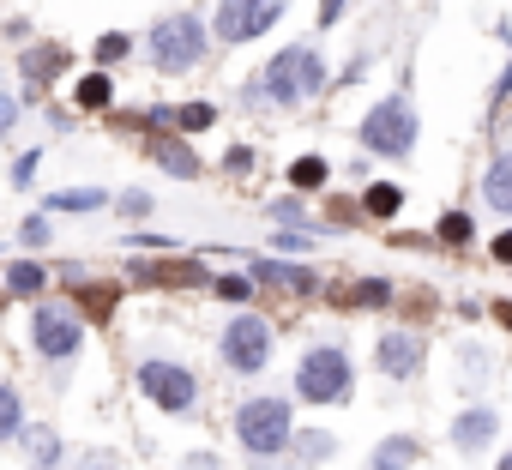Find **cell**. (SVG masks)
Listing matches in <instances>:
<instances>
[{
  "instance_id": "39",
  "label": "cell",
  "mask_w": 512,
  "mask_h": 470,
  "mask_svg": "<svg viewBox=\"0 0 512 470\" xmlns=\"http://www.w3.org/2000/svg\"><path fill=\"white\" fill-rule=\"evenodd\" d=\"M338 7H344V0H326V13H320V25H332V19H338Z\"/></svg>"
},
{
  "instance_id": "40",
  "label": "cell",
  "mask_w": 512,
  "mask_h": 470,
  "mask_svg": "<svg viewBox=\"0 0 512 470\" xmlns=\"http://www.w3.org/2000/svg\"><path fill=\"white\" fill-rule=\"evenodd\" d=\"M494 470H512V452H506V458H500V464H494Z\"/></svg>"
},
{
  "instance_id": "35",
  "label": "cell",
  "mask_w": 512,
  "mask_h": 470,
  "mask_svg": "<svg viewBox=\"0 0 512 470\" xmlns=\"http://www.w3.org/2000/svg\"><path fill=\"white\" fill-rule=\"evenodd\" d=\"M272 217H278V223H302V205H296V199H278Z\"/></svg>"
},
{
  "instance_id": "33",
  "label": "cell",
  "mask_w": 512,
  "mask_h": 470,
  "mask_svg": "<svg viewBox=\"0 0 512 470\" xmlns=\"http://www.w3.org/2000/svg\"><path fill=\"white\" fill-rule=\"evenodd\" d=\"M217 290H223V296H229V302H241V296H247V290H253V278H217Z\"/></svg>"
},
{
  "instance_id": "31",
  "label": "cell",
  "mask_w": 512,
  "mask_h": 470,
  "mask_svg": "<svg viewBox=\"0 0 512 470\" xmlns=\"http://www.w3.org/2000/svg\"><path fill=\"white\" fill-rule=\"evenodd\" d=\"M145 211H151V193H139V187L121 193V217H145Z\"/></svg>"
},
{
  "instance_id": "41",
  "label": "cell",
  "mask_w": 512,
  "mask_h": 470,
  "mask_svg": "<svg viewBox=\"0 0 512 470\" xmlns=\"http://www.w3.org/2000/svg\"><path fill=\"white\" fill-rule=\"evenodd\" d=\"M31 470H61V464H31Z\"/></svg>"
},
{
  "instance_id": "22",
  "label": "cell",
  "mask_w": 512,
  "mask_h": 470,
  "mask_svg": "<svg viewBox=\"0 0 512 470\" xmlns=\"http://www.w3.org/2000/svg\"><path fill=\"white\" fill-rule=\"evenodd\" d=\"M290 187H302V193L308 187H326V157H296L290 163Z\"/></svg>"
},
{
  "instance_id": "20",
  "label": "cell",
  "mask_w": 512,
  "mask_h": 470,
  "mask_svg": "<svg viewBox=\"0 0 512 470\" xmlns=\"http://www.w3.org/2000/svg\"><path fill=\"white\" fill-rule=\"evenodd\" d=\"M43 284H49V266H37V260H25V266L7 272V290H13V296H37Z\"/></svg>"
},
{
  "instance_id": "2",
  "label": "cell",
  "mask_w": 512,
  "mask_h": 470,
  "mask_svg": "<svg viewBox=\"0 0 512 470\" xmlns=\"http://www.w3.org/2000/svg\"><path fill=\"white\" fill-rule=\"evenodd\" d=\"M235 440L247 446L253 464H272V458L296 440V428H290V404H284V398H247V404L235 410Z\"/></svg>"
},
{
  "instance_id": "8",
  "label": "cell",
  "mask_w": 512,
  "mask_h": 470,
  "mask_svg": "<svg viewBox=\"0 0 512 470\" xmlns=\"http://www.w3.org/2000/svg\"><path fill=\"white\" fill-rule=\"evenodd\" d=\"M223 362H229L235 374H260V368L272 362V326H266L260 314H235V320L223 326Z\"/></svg>"
},
{
  "instance_id": "13",
  "label": "cell",
  "mask_w": 512,
  "mask_h": 470,
  "mask_svg": "<svg viewBox=\"0 0 512 470\" xmlns=\"http://www.w3.org/2000/svg\"><path fill=\"white\" fill-rule=\"evenodd\" d=\"M482 199H488V211H512V151H500V157L488 163V175H482Z\"/></svg>"
},
{
  "instance_id": "26",
  "label": "cell",
  "mask_w": 512,
  "mask_h": 470,
  "mask_svg": "<svg viewBox=\"0 0 512 470\" xmlns=\"http://www.w3.org/2000/svg\"><path fill=\"white\" fill-rule=\"evenodd\" d=\"M290 446H296V452H302V458H308V464H320V458H332V446H338V440H332V434H320V428H314V434H296V440H290Z\"/></svg>"
},
{
  "instance_id": "1",
  "label": "cell",
  "mask_w": 512,
  "mask_h": 470,
  "mask_svg": "<svg viewBox=\"0 0 512 470\" xmlns=\"http://www.w3.org/2000/svg\"><path fill=\"white\" fill-rule=\"evenodd\" d=\"M320 91H326V61H320V49H314V43H290V49L272 55L266 79L253 85L247 97H272L278 109H296V103H308V97H320Z\"/></svg>"
},
{
  "instance_id": "24",
  "label": "cell",
  "mask_w": 512,
  "mask_h": 470,
  "mask_svg": "<svg viewBox=\"0 0 512 470\" xmlns=\"http://www.w3.org/2000/svg\"><path fill=\"white\" fill-rule=\"evenodd\" d=\"M211 121H217L211 103H181V109H175V127H181V133H205Z\"/></svg>"
},
{
  "instance_id": "25",
  "label": "cell",
  "mask_w": 512,
  "mask_h": 470,
  "mask_svg": "<svg viewBox=\"0 0 512 470\" xmlns=\"http://www.w3.org/2000/svg\"><path fill=\"white\" fill-rule=\"evenodd\" d=\"M398 205H404V187H392V181H374V187H368V211H374V217H392Z\"/></svg>"
},
{
  "instance_id": "23",
  "label": "cell",
  "mask_w": 512,
  "mask_h": 470,
  "mask_svg": "<svg viewBox=\"0 0 512 470\" xmlns=\"http://www.w3.org/2000/svg\"><path fill=\"white\" fill-rule=\"evenodd\" d=\"M127 55H133V37H127V31L97 37V67H115V61H127Z\"/></svg>"
},
{
  "instance_id": "38",
  "label": "cell",
  "mask_w": 512,
  "mask_h": 470,
  "mask_svg": "<svg viewBox=\"0 0 512 470\" xmlns=\"http://www.w3.org/2000/svg\"><path fill=\"white\" fill-rule=\"evenodd\" d=\"M85 470H115V458H109V452H91V458H85Z\"/></svg>"
},
{
  "instance_id": "36",
  "label": "cell",
  "mask_w": 512,
  "mask_h": 470,
  "mask_svg": "<svg viewBox=\"0 0 512 470\" xmlns=\"http://www.w3.org/2000/svg\"><path fill=\"white\" fill-rule=\"evenodd\" d=\"M494 260H506V266H512V229H506L500 242H494Z\"/></svg>"
},
{
  "instance_id": "21",
  "label": "cell",
  "mask_w": 512,
  "mask_h": 470,
  "mask_svg": "<svg viewBox=\"0 0 512 470\" xmlns=\"http://www.w3.org/2000/svg\"><path fill=\"white\" fill-rule=\"evenodd\" d=\"M109 97H115L109 73H85L79 79V109H109Z\"/></svg>"
},
{
  "instance_id": "5",
  "label": "cell",
  "mask_w": 512,
  "mask_h": 470,
  "mask_svg": "<svg viewBox=\"0 0 512 470\" xmlns=\"http://www.w3.org/2000/svg\"><path fill=\"white\" fill-rule=\"evenodd\" d=\"M362 145H368L374 157H410V145H416V109H410L404 97L374 103L368 121H362Z\"/></svg>"
},
{
  "instance_id": "7",
  "label": "cell",
  "mask_w": 512,
  "mask_h": 470,
  "mask_svg": "<svg viewBox=\"0 0 512 470\" xmlns=\"http://www.w3.org/2000/svg\"><path fill=\"white\" fill-rule=\"evenodd\" d=\"M31 350H37L43 362H73V356L85 350L79 314H73V308H37V314H31Z\"/></svg>"
},
{
  "instance_id": "10",
  "label": "cell",
  "mask_w": 512,
  "mask_h": 470,
  "mask_svg": "<svg viewBox=\"0 0 512 470\" xmlns=\"http://www.w3.org/2000/svg\"><path fill=\"white\" fill-rule=\"evenodd\" d=\"M374 356H380V374H386V380H410V374L422 368V338H416V332H386Z\"/></svg>"
},
{
  "instance_id": "4",
  "label": "cell",
  "mask_w": 512,
  "mask_h": 470,
  "mask_svg": "<svg viewBox=\"0 0 512 470\" xmlns=\"http://www.w3.org/2000/svg\"><path fill=\"white\" fill-rule=\"evenodd\" d=\"M350 386H356V374H350V356L338 344H320V350H308L296 362V392L308 404H344Z\"/></svg>"
},
{
  "instance_id": "11",
  "label": "cell",
  "mask_w": 512,
  "mask_h": 470,
  "mask_svg": "<svg viewBox=\"0 0 512 470\" xmlns=\"http://www.w3.org/2000/svg\"><path fill=\"white\" fill-rule=\"evenodd\" d=\"M494 434H500V416H494L488 404L458 410V422H452V446H458V452H470V458H476V452H488V440H494Z\"/></svg>"
},
{
  "instance_id": "18",
  "label": "cell",
  "mask_w": 512,
  "mask_h": 470,
  "mask_svg": "<svg viewBox=\"0 0 512 470\" xmlns=\"http://www.w3.org/2000/svg\"><path fill=\"white\" fill-rule=\"evenodd\" d=\"M67 67V49H55V43H43V49H25V73L43 85V79H55Z\"/></svg>"
},
{
  "instance_id": "15",
  "label": "cell",
  "mask_w": 512,
  "mask_h": 470,
  "mask_svg": "<svg viewBox=\"0 0 512 470\" xmlns=\"http://www.w3.org/2000/svg\"><path fill=\"white\" fill-rule=\"evenodd\" d=\"M151 157H157V169H163V175H175V181H193V175H199V157H193L187 145H175V139L151 145Z\"/></svg>"
},
{
  "instance_id": "9",
  "label": "cell",
  "mask_w": 512,
  "mask_h": 470,
  "mask_svg": "<svg viewBox=\"0 0 512 470\" xmlns=\"http://www.w3.org/2000/svg\"><path fill=\"white\" fill-rule=\"evenodd\" d=\"M284 19V0H217V37L223 43H253Z\"/></svg>"
},
{
  "instance_id": "28",
  "label": "cell",
  "mask_w": 512,
  "mask_h": 470,
  "mask_svg": "<svg viewBox=\"0 0 512 470\" xmlns=\"http://www.w3.org/2000/svg\"><path fill=\"white\" fill-rule=\"evenodd\" d=\"M19 242H25V248H43V242H49V217H25V223H19Z\"/></svg>"
},
{
  "instance_id": "16",
  "label": "cell",
  "mask_w": 512,
  "mask_h": 470,
  "mask_svg": "<svg viewBox=\"0 0 512 470\" xmlns=\"http://www.w3.org/2000/svg\"><path fill=\"white\" fill-rule=\"evenodd\" d=\"M253 278H260V284H284V290H314V272L284 266V260H260V266H253Z\"/></svg>"
},
{
  "instance_id": "30",
  "label": "cell",
  "mask_w": 512,
  "mask_h": 470,
  "mask_svg": "<svg viewBox=\"0 0 512 470\" xmlns=\"http://www.w3.org/2000/svg\"><path fill=\"white\" fill-rule=\"evenodd\" d=\"M440 235H446V242H470V217H464V211H452V217L440 223Z\"/></svg>"
},
{
  "instance_id": "3",
  "label": "cell",
  "mask_w": 512,
  "mask_h": 470,
  "mask_svg": "<svg viewBox=\"0 0 512 470\" xmlns=\"http://www.w3.org/2000/svg\"><path fill=\"white\" fill-rule=\"evenodd\" d=\"M205 25L193 19V13H175V19H163V25H151V67L157 73H187V67H199L205 61Z\"/></svg>"
},
{
  "instance_id": "14",
  "label": "cell",
  "mask_w": 512,
  "mask_h": 470,
  "mask_svg": "<svg viewBox=\"0 0 512 470\" xmlns=\"http://www.w3.org/2000/svg\"><path fill=\"white\" fill-rule=\"evenodd\" d=\"M416 458H422V446H416L410 434H392V440H380V446H374V458H368V464H374V470H410Z\"/></svg>"
},
{
  "instance_id": "32",
  "label": "cell",
  "mask_w": 512,
  "mask_h": 470,
  "mask_svg": "<svg viewBox=\"0 0 512 470\" xmlns=\"http://www.w3.org/2000/svg\"><path fill=\"white\" fill-rule=\"evenodd\" d=\"M13 127H19V103H13V97H7V91H0V139H7V133H13Z\"/></svg>"
},
{
  "instance_id": "29",
  "label": "cell",
  "mask_w": 512,
  "mask_h": 470,
  "mask_svg": "<svg viewBox=\"0 0 512 470\" xmlns=\"http://www.w3.org/2000/svg\"><path fill=\"white\" fill-rule=\"evenodd\" d=\"M386 296H392V290H386L380 278H374V284H356V290H350V302H368V308H380Z\"/></svg>"
},
{
  "instance_id": "19",
  "label": "cell",
  "mask_w": 512,
  "mask_h": 470,
  "mask_svg": "<svg viewBox=\"0 0 512 470\" xmlns=\"http://www.w3.org/2000/svg\"><path fill=\"white\" fill-rule=\"evenodd\" d=\"M109 199L97 193V187H61V193H49V211H103Z\"/></svg>"
},
{
  "instance_id": "27",
  "label": "cell",
  "mask_w": 512,
  "mask_h": 470,
  "mask_svg": "<svg viewBox=\"0 0 512 470\" xmlns=\"http://www.w3.org/2000/svg\"><path fill=\"white\" fill-rule=\"evenodd\" d=\"M37 163H43L37 151H25V157H13V175H7V181H13V187H31V181H37Z\"/></svg>"
},
{
  "instance_id": "37",
  "label": "cell",
  "mask_w": 512,
  "mask_h": 470,
  "mask_svg": "<svg viewBox=\"0 0 512 470\" xmlns=\"http://www.w3.org/2000/svg\"><path fill=\"white\" fill-rule=\"evenodd\" d=\"M187 470H217V458H211V452H193V458H187Z\"/></svg>"
},
{
  "instance_id": "17",
  "label": "cell",
  "mask_w": 512,
  "mask_h": 470,
  "mask_svg": "<svg viewBox=\"0 0 512 470\" xmlns=\"http://www.w3.org/2000/svg\"><path fill=\"white\" fill-rule=\"evenodd\" d=\"M19 428H25V398L13 380H0V440H13Z\"/></svg>"
},
{
  "instance_id": "12",
  "label": "cell",
  "mask_w": 512,
  "mask_h": 470,
  "mask_svg": "<svg viewBox=\"0 0 512 470\" xmlns=\"http://www.w3.org/2000/svg\"><path fill=\"white\" fill-rule=\"evenodd\" d=\"M19 446H25L31 464H67V446H61V434L49 422H25L19 428Z\"/></svg>"
},
{
  "instance_id": "6",
  "label": "cell",
  "mask_w": 512,
  "mask_h": 470,
  "mask_svg": "<svg viewBox=\"0 0 512 470\" xmlns=\"http://www.w3.org/2000/svg\"><path fill=\"white\" fill-rule=\"evenodd\" d=\"M139 392H145L157 410H169V416H187V410L199 404V380H193L181 362H163V356L139 362Z\"/></svg>"
},
{
  "instance_id": "34",
  "label": "cell",
  "mask_w": 512,
  "mask_h": 470,
  "mask_svg": "<svg viewBox=\"0 0 512 470\" xmlns=\"http://www.w3.org/2000/svg\"><path fill=\"white\" fill-rule=\"evenodd\" d=\"M223 163H229V169H235V175H247V169H253V151H247V145H235V151H229V157H223Z\"/></svg>"
}]
</instances>
